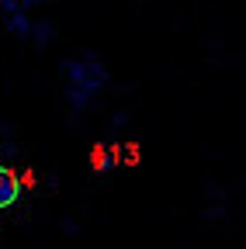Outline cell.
Here are the masks:
<instances>
[{"mask_svg": "<svg viewBox=\"0 0 246 249\" xmlns=\"http://www.w3.org/2000/svg\"><path fill=\"white\" fill-rule=\"evenodd\" d=\"M63 76H66V101L73 111H83L94 93L108 83V66L94 55V52H83L76 59L63 62Z\"/></svg>", "mask_w": 246, "mask_h": 249, "instance_id": "6da1fadb", "label": "cell"}, {"mask_svg": "<svg viewBox=\"0 0 246 249\" xmlns=\"http://www.w3.org/2000/svg\"><path fill=\"white\" fill-rule=\"evenodd\" d=\"M21 177L11 170V166H0V208H11V204H18V197H21Z\"/></svg>", "mask_w": 246, "mask_h": 249, "instance_id": "7a4b0ae2", "label": "cell"}, {"mask_svg": "<svg viewBox=\"0 0 246 249\" xmlns=\"http://www.w3.org/2000/svg\"><path fill=\"white\" fill-rule=\"evenodd\" d=\"M0 11H4V24H7L11 35L28 38V35L35 31V24H32V18H28V11H21V7H0Z\"/></svg>", "mask_w": 246, "mask_h": 249, "instance_id": "3957f363", "label": "cell"}, {"mask_svg": "<svg viewBox=\"0 0 246 249\" xmlns=\"http://www.w3.org/2000/svg\"><path fill=\"white\" fill-rule=\"evenodd\" d=\"M121 163V145H94V152H90V166L108 173Z\"/></svg>", "mask_w": 246, "mask_h": 249, "instance_id": "277c9868", "label": "cell"}, {"mask_svg": "<svg viewBox=\"0 0 246 249\" xmlns=\"http://www.w3.org/2000/svg\"><path fill=\"white\" fill-rule=\"evenodd\" d=\"M125 163H129V166H135V163H139V145H135V142H129V145H125Z\"/></svg>", "mask_w": 246, "mask_h": 249, "instance_id": "5b68a950", "label": "cell"}, {"mask_svg": "<svg viewBox=\"0 0 246 249\" xmlns=\"http://www.w3.org/2000/svg\"><path fill=\"white\" fill-rule=\"evenodd\" d=\"M32 35H35V42H38V45H45V42H49V24H35Z\"/></svg>", "mask_w": 246, "mask_h": 249, "instance_id": "8992f818", "label": "cell"}]
</instances>
